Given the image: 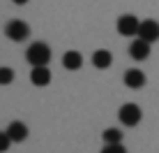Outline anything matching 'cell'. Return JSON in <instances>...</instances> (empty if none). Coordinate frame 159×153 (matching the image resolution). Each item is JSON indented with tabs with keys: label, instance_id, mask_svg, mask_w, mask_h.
Returning a JSON list of instances; mask_svg holds the SVG:
<instances>
[{
	"label": "cell",
	"instance_id": "cell-7",
	"mask_svg": "<svg viewBox=\"0 0 159 153\" xmlns=\"http://www.w3.org/2000/svg\"><path fill=\"white\" fill-rule=\"evenodd\" d=\"M30 79H32L35 86H46V84H51V70L46 65H32Z\"/></svg>",
	"mask_w": 159,
	"mask_h": 153
},
{
	"label": "cell",
	"instance_id": "cell-1",
	"mask_svg": "<svg viewBox=\"0 0 159 153\" xmlns=\"http://www.w3.org/2000/svg\"><path fill=\"white\" fill-rule=\"evenodd\" d=\"M25 58H28L30 65H48L51 61V47L44 44V42H32L25 51Z\"/></svg>",
	"mask_w": 159,
	"mask_h": 153
},
{
	"label": "cell",
	"instance_id": "cell-5",
	"mask_svg": "<svg viewBox=\"0 0 159 153\" xmlns=\"http://www.w3.org/2000/svg\"><path fill=\"white\" fill-rule=\"evenodd\" d=\"M129 56L134 58V61H145V58L150 56V42L143 40V37L134 40V42L129 44Z\"/></svg>",
	"mask_w": 159,
	"mask_h": 153
},
{
	"label": "cell",
	"instance_id": "cell-6",
	"mask_svg": "<svg viewBox=\"0 0 159 153\" xmlns=\"http://www.w3.org/2000/svg\"><path fill=\"white\" fill-rule=\"evenodd\" d=\"M139 37H143L148 42H157L159 40V23L152 19L141 21V28H139Z\"/></svg>",
	"mask_w": 159,
	"mask_h": 153
},
{
	"label": "cell",
	"instance_id": "cell-12",
	"mask_svg": "<svg viewBox=\"0 0 159 153\" xmlns=\"http://www.w3.org/2000/svg\"><path fill=\"white\" fill-rule=\"evenodd\" d=\"M102 139L106 141V144H120V141H122V132H120L118 128H108V130H104Z\"/></svg>",
	"mask_w": 159,
	"mask_h": 153
},
{
	"label": "cell",
	"instance_id": "cell-13",
	"mask_svg": "<svg viewBox=\"0 0 159 153\" xmlns=\"http://www.w3.org/2000/svg\"><path fill=\"white\" fill-rule=\"evenodd\" d=\"M14 81V72L9 67H0V86H7Z\"/></svg>",
	"mask_w": 159,
	"mask_h": 153
},
{
	"label": "cell",
	"instance_id": "cell-10",
	"mask_svg": "<svg viewBox=\"0 0 159 153\" xmlns=\"http://www.w3.org/2000/svg\"><path fill=\"white\" fill-rule=\"evenodd\" d=\"M111 63H113V56H111V51H106V49H99V51L92 53V65H95V67L106 70V67H111Z\"/></svg>",
	"mask_w": 159,
	"mask_h": 153
},
{
	"label": "cell",
	"instance_id": "cell-8",
	"mask_svg": "<svg viewBox=\"0 0 159 153\" xmlns=\"http://www.w3.org/2000/svg\"><path fill=\"white\" fill-rule=\"evenodd\" d=\"M125 84H127L129 88L139 91V88L145 86V74L141 72V70H127V72H125Z\"/></svg>",
	"mask_w": 159,
	"mask_h": 153
},
{
	"label": "cell",
	"instance_id": "cell-9",
	"mask_svg": "<svg viewBox=\"0 0 159 153\" xmlns=\"http://www.w3.org/2000/svg\"><path fill=\"white\" fill-rule=\"evenodd\" d=\"M7 135H9L12 141H23L25 137H28V128H25L21 121H12L9 128H7Z\"/></svg>",
	"mask_w": 159,
	"mask_h": 153
},
{
	"label": "cell",
	"instance_id": "cell-16",
	"mask_svg": "<svg viewBox=\"0 0 159 153\" xmlns=\"http://www.w3.org/2000/svg\"><path fill=\"white\" fill-rule=\"evenodd\" d=\"M12 2H14V5H25L28 0H12Z\"/></svg>",
	"mask_w": 159,
	"mask_h": 153
},
{
	"label": "cell",
	"instance_id": "cell-2",
	"mask_svg": "<svg viewBox=\"0 0 159 153\" xmlns=\"http://www.w3.org/2000/svg\"><path fill=\"white\" fill-rule=\"evenodd\" d=\"M5 35H7L9 40H14V42H23L25 37L30 35V26L25 23V21H21V19H14V21H9V23L5 26Z\"/></svg>",
	"mask_w": 159,
	"mask_h": 153
},
{
	"label": "cell",
	"instance_id": "cell-3",
	"mask_svg": "<svg viewBox=\"0 0 159 153\" xmlns=\"http://www.w3.org/2000/svg\"><path fill=\"white\" fill-rule=\"evenodd\" d=\"M118 116H120V121L127 125V128H134V125H139V123H141L143 114H141L139 105H131V102H127V105H122V107H120Z\"/></svg>",
	"mask_w": 159,
	"mask_h": 153
},
{
	"label": "cell",
	"instance_id": "cell-11",
	"mask_svg": "<svg viewBox=\"0 0 159 153\" xmlns=\"http://www.w3.org/2000/svg\"><path fill=\"white\" fill-rule=\"evenodd\" d=\"M62 65L74 72V70H79L81 65H83V56H81L79 51H67V53L62 56Z\"/></svg>",
	"mask_w": 159,
	"mask_h": 153
},
{
	"label": "cell",
	"instance_id": "cell-15",
	"mask_svg": "<svg viewBox=\"0 0 159 153\" xmlns=\"http://www.w3.org/2000/svg\"><path fill=\"white\" fill-rule=\"evenodd\" d=\"M9 144H12V139H9L7 130H5V132H0V153L7 151V149H9Z\"/></svg>",
	"mask_w": 159,
	"mask_h": 153
},
{
	"label": "cell",
	"instance_id": "cell-14",
	"mask_svg": "<svg viewBox=\"0 0 159 153\" xmlns=\"http://www.w3.org/2000/svg\"><path fill=\"white\" fill-rule=\"evenodd\" d=\"M102 153H127V149L122 144H106L102 149Z\"/></svg>",
	"mask_w": 159,
	"mask_h": 153
},
{
	"label": "cell",
	"instance_id": "cell-4",
	"mask_svg": "<svg viewBox=\"0 0 159 153\" xmlns=\"http://www.w3.org/2000/svg\"><path fill=\"white\" fill-rule=\"evenodd\" d=\"M139 28H141V21L136 19V16H131V14H125V16L118 19V32L125 35V37L139 35Z\"/></svg>",
	"mask_w": 159,
	"mask_h": 153
}]
</instances>
